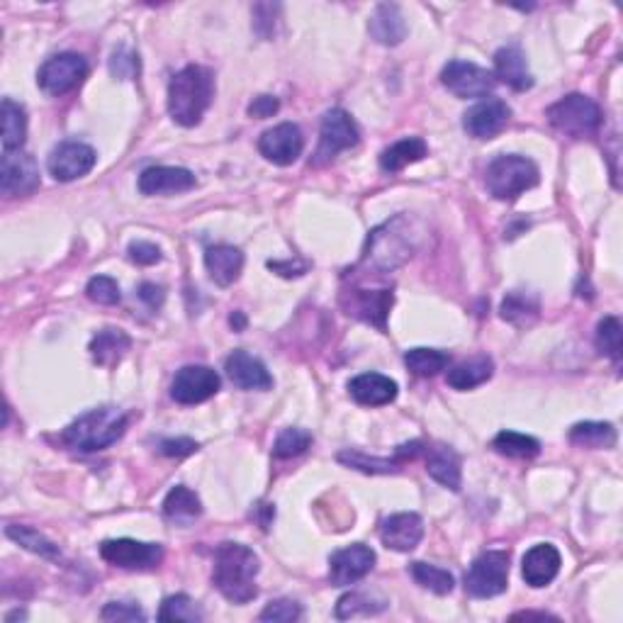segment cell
<instances>
[{
    "label": "cell",
    "mask_w": 623,
    "mask_h": 623,
    "mask_svg": "<svg viewBox=\"0 0 623 623\" xmlns=\"http://www.w3.org/2000/svg\"><path fill=\"white\" fill-rule=\"evenodd\" d=\"M414 256V229L407 215H397L395 220L380 224L368 237L366 251L351 275H380L397 271Z\"/></svg>",
    "instance_id": "6da1fadb"
},
{
    "label": "cell",
    "mask_w": 623,
    "mask_h": 623,
    "mask_svg": "<svg viewBox=\"0 0 623 623\" xmlns=\"http://www.w3.org/2000/svg\"><path fill=\"white\" fill-rule=\"evenodd\" d=\"M261 570L258 555L244 543H222L215 553L212 582L232 604H249L258 597L256 577Z\"/></svg>",
    "instance_id": "7a4b0ae2"
},
{
    "label": "cell",
    "mask_w": 623,
    "mask_h": 623,
    "mask_svg": "<svg viewBox=\"0 0 623 623\" xmlns=\"http://www.w3.org/2000/svg\"><path fill=\"white\" fill-rule=\"evenodd\" d=\"M215 98V74L205 66L190 64L168 83V115L181 127H195Z\"/></svg>",
    "instance_id": "3957f363"
},
{
    "label": "cell",
    "mask_w": 623,
    "mask_h": 623,
    "mask_svg": "<svg viewBox=\"0 0 623 623\" xmlns=\"http://www.w3.org/2000/svg\"><path fill=\"white\" fill-rule=\"evenodd\" d=\"M127 414L115 407H100L81 414L76 422H71L61 434V441L69 448L81 453H98L110 448L125 436Z\"/></svg>",
    "instance_id": "277c9868"
},
{
    "label": "cell",
    "mask_w": 623,
    "mask_h": 623,
    "mask_svg": "<svg viewBox=\"0 0 623 623\" xmlns=\"http://www.w3.org/2000/svg\"><path fill=\"white\" fill-rule=\"evenodd\" d=\"M538 181H541L538 166L533 164L531 159L519 154L497 156V159L487 166L485 173L487 190H490L492 198L502 202L516 200L519 195H524L526 190L536 188Z\"/></svg>",
    "instance_id": "5b68a950"
},
{
    "label": "cell",
    "mask_w": 623,
    "mask_h": 623,
    "mask_svg": "<svg viewBox=\"0 0 623 623\" xmlns=\"http://www.w3.org/2000/svg\"><path fill=\"white\" fill-rule=\"evenodd\" d=\"M546 117L550 125L570 139L594 137L602 127V110L592 98L582 93H570L560 98L546 110Z\"/></svg>",
    "instance_id": "8992f818"
},
{
    "label": "cell",
    "mask_w": 623,
    "mask_h": 623,
    "mask_svg": "<svg viewBox=\"0 0 623 623\" xmlns=\"http://www.w3.org/2000/svg\"><path fill=\"white\" fill-rule=\"evenodd\" d=\"M509 558L507 550H487L465 572V589L475 599H492L507 592L509 587Z\"/></svg>",
    "instance_id": "52a82bcc"
},
{
    "label": "cell",
    "mask_w": 623,
    "mask_h": 623,
    "mask_svg": "<svg viewBox=\"0 0 623 623\" xmlns=\"http://www.w3.org/2000/svg\"><path fill=\"white\" fill-rule=\"evenodd\" d=\"M361 142V132L353 117L346 110L334 108L322 117V127H319V147L314 151V166L329 164L331 159L341 154V151L353 149Z\"/></svg>",
    "instance_id": "ba28073f"
},
{
    "label": "cell",
    "mask_w": 623,
    "mask_h": 623,
    "mask_svg": "<svg viewBox=\"0 0 623 623\" xmlns=\"http://www.w3.org/2000/svg\"><path fill=\"white\" fill-rule=\"evenodd\" d=\"M392 305H395L392 288L368 290L363 285L351 283V288L341 290V307H344L346 314L366 324H373L380 331L387 329V314H390Z\"/></svg>",
    "instance_id": "9c48e42d"
},
{
    "label": "cell",
    "mask_w": 623,
    "mask_h": 623,
    "mask_svg": "<svg viewBox=\"0 0 623 623\" xmlns=\"http://www.w3.org/2000/svg\"><path fill=\"white\" fill-rule=\"evenodd\" d=\"M88 76V61L81 54L66 52L56 54L42 64L37 74V83L44 93L52 98H61V95L71 93L74 88L81 86Z\"/></svg>",
    "instance_id": "30bf717a"
},
{
    "label": "cell",
    "mask_w": 623,
    "mask_h": 623,
    "mask_svg": "<svg viewBox=\"0 0 623 623\" xmlns=\"http://www.w3.org/2000/svg\"><path fill=\"white\" fill-rule=\"evenodd\" d=\"M100 558L122 570H151L164 560V546L134 538H110L100 543Z\"/></svg>",
    "instance_id": "8fae6325"
},
{
    "label": "cell",
    "mask_w": 623,
    "mask_h": 623,
    "mask_svg": "<svg viewBox=\"0 0 623 623\" xmlns=\"http://www.w3.org/2000/svg\"><path fill=\"white\" fill-rule=\"evenodd\" d=\"M441 83L456 98H485L495 91L497 78L492 71L482 69L473 61H448L441 71Z\"/></svg>",
    "instance_id": "7c38bea8"
},
{
    "label": "cell",
    "mask_w": 623,
    "mask_h": 623,
    "mask_svg": "<svg viewBox=\"0 0 623 623\" xmlns=\"http://www.w3.org/2000/svg\"><path fill=\"white\" fill-rule=\"evenodd\" d=\"M39 188V166L27 151H3L0 159V193L5 198H22Z\"/></svg>",
    "instance_id": "4fadbf2b"
},
{
    "label": "cell",
    "mask_w": 623,
    "mask_h": 623,
    "mask_svg": "<svg viewBox=\"0 0 623 623\" xmlns=\"http://www.w3.org/2000/svg\"><path fill=\"white\" fill-rule=\"evenodd\" d=\"M95 161H98V154H95L93 147L83 142H64L49 154L47 168L54 181L71 183L88 176L95 168Z\"/></svg>",
    "instance_id": "5bb4252c"
},
{
    "label": "cell",
    "mask_w": 623,
    "mask_h": 623,
    "mask_svg": "<svg viewBox=\"0 0 623 623\" xmlns=\"http://www.w3.org/2000/svg\"><path fill=\"white\" fill-rule=\"evenodd\" d=\"M302 149H305V137H302V129L293 122H283V125L266 129L258 139L261 156L275 166L295 164L302 156Z\"/></svg>",
    "instance_id": "9a60e30c"
},
{
    "label": "cell",
    "mask_w": 623,
    "mask_h": 623,
    "mask_svg": "<svg viewBox=\"0 0 623 623\" xmlns=\"http://www.w3.org/2000/svg\"><path fill=\"white\" fill-rule=\"evenodd\" d=\"M375 568V550L366 543H353L331 553L329 558V580L334 587H349L353 582L363 580Z\"/></svg>",
    "instance_id": "2e32d148"
},
{
    "label": "cell",
    "mask_w": 623,
    "mask_h": 623,
    "mask_svg": "<svg viewBox=\"0 0 623 623\" xmlns=\"http://www.w3.org/2000/svg\"><path fill=\"white\" fill-rule=\"evenodd\" d=\"M220 392V375L207 366H185L171 383V397L178 404H200Z\"/></svg>",
    "instance_id": "e0dca14e"
},
{
    "label": "cell",
    "mask_w": 623,
    "mask_h": 623,
    "mask_svg": "<svg viewBox=\"0 0 623 623\" xmlns=\"http://www.w3.org/2000/svg\"><path fill=\"white\" fill-rule=\"evenodd\" d=\"M424 443L422 441H412V443H402L400 448L395 451L392 458H378V456H366L361 451H341L339 453V463H344L346 468L361 470L366 475H390V473H400L402 465L407 460H414L419 453H424Z\"/></svg>",
    "instance_id": "ac0fdd59"
},
{
    "label": "cell",
    "mask_w": 623,
    "mask_h": 623,
    "mask_svg": "<svg viewBox=\"0 0 623 623\" xmlns=\"http://www.w3.org/2000/svg\"><path fill=\"white\" fill-rule=\"evenodd\" d=\"M512 120V108L499 98H487L463 115V129L473 139H492Z\"/></svg>",
    "instance_id": "d6986e66"
},
{
    "label": "cell",
    "mask_w": 623,
    "mask_h": 623,
    "mask_svg": "<svg viewBox=\"0 0 623 623\" xmlns=\"http://www.w3.org/2000/svg\"><path fill=\"white\" fill-rule=\"evenodd\" d=\"M139 193L154 198V195H176L188 193L198 185L193 171L181 166H151L139 176Z\"/></svg>",
    "instance_id": "ffe728a7"
},
{
    "label": "cell",
    "mask_w": 623,
    "mask_h": 623,
    "mask_svg": "<svg viewBox=\"0 0 623 623\" xmlns=\"http://www.w3.org/2000/svg\"><path fill=\"white\" fill-rule=\"evenodd\" d=\"M380 538L390 550L397 553H409L422 543L424 538V521L422 516L414 512H402L387 516L380 526Z\"/></svg>",
    "instance_id": "44dd1931"
},
{
    "label": "cell",
    "mask_w": 623,
    "mask_h": 623,
    "mask_svg": "<svg viewBox=\"0 0 623 623\" xmlns=\"http://www.w3.org/2000/svg\"><path fill=\"white\" fill-rule=\"evenodd\" d=\"M224 370H227V378L239 390H271L273 387V378L268 368L256 356H251L249 351L239 349L229 353L227 361H224Z\"/></svg>",
    "instance_id": "7402d4cb"
},
{
    "label": "cell",
    "mask_w": 623,
    "mask_h": 623,
    "mask_svg": "<svg viewBox=\"0 0 623 623\" xmlns=\"http://www.w3.org/2000/svg\"><path fill=\"white\" fill-rule=\"evenodd\" d=\"M560 565H563V558H560L558 548L550 546V543H538V546H533L529 553L524 555L521 575H524L526 585L533 589H541L558 577Z\"/></svg>",
    "instance_id": "603a6c76"
},
{
    "label": "cell",
    "mask_w": 623,
    "mask_h": 623,
    "mask_svg": "<svg viewBox=\"0 0 623 623\" xmlns=\"http://www.w3.org/2000/svg\"><path fill=\"white\" fill-rule=\"evenodd\" d=\"M495 78H499L502 83H507V86L514 88L516 93L531 91L533 76L529 71V64H526V54L521 52V47L509 44V47L497 49Z\"/></svg>",
    "instance_id": "cb8c5ba5"
},
{
    "label": "cell",
    "mask_w": 623,
    "mask_h": 623,
    "mask_svg": "<svg viewBox=\"0 0 623 623\" xmlns=\"http://www.w3.org/2000/svg\"><path fill=\"white\" fill-rule=\"evenodd\" d=\"M205 268L220 288H229L244 271V254L232 244H217L205 251Z\"/></svg>",
    "instance_id": "d4e9b609"
},
{
    "label": "cell",
    "mask_w": 623,
    "mask_h": 623,
    "mask_svg": "<svg viewBox=\"0 0 623 623\" xmlns=\"http://www.w3.org/2000/svg\"><path fill=\"white\" fill-rule=\"evenodd\" d=\"M351 397L363 407H383V404L395 402L397 383L387 375L380 373H363L349 383Z\"/></svg>",
    "instance_id": "484cf974"
},
{
    "label": "cell",
    "mask_w": 623,
    "mask_h": 623,
    "mask_svg": "<svg viewBox=\"0 0 623 623\" xmlns=\"http://www.w3.org/2000/svg\"><path fill=\"white\" fill-rule=\"evenodd\" d=\"M368 32L370 37L378 44H383V47H397V44H402V39L407 37V22H404L400 5L395 3L378 5L375 13L370 15Z\"/></svg>",
    "instance_id": "4316f807"
},
{
    "label": "cell",
    "mask_w": 623,
    "mask_h": 623,
    "mask_svg": "<svg viewBox=\"0 0 623 623\" xmlns=\"http://www.w3.org/2000/svg\"><path fill=\"white\" fill-rule=\"evenodd\" d=\"M426 473L451 492L460 490V456L448 446L426 448Z\"/></svg>",
    "instance_id": "83f0119b"
},
{
    "label": "cell",
    "mask_w": 623,
    "mask_h": 623,
    "mask_svg": "<svg viewBox=\"0 0 623 623\" xmlns=\"http://www.w3.org/2000/svg\"><path fill=\"white\" fill-rule=\"evenodd\" d=\"M132 346V339L122 329H103L93 336L91 341V356L98 366L112 368L125 358V353Z\"/></svg>",
    "instance_id": "f1b7e54d"
},
{
    "label": "cell",
    "mask_w": 623,
    "mask_h": 623,
    "mask_svg": "<svg viewBox=\"0 0 623 623\" xmlns=\"http://www.w3.org/2000/svg\"><path fill=\"white\" fill-rule=\"evenodd\" d=\"M426 154H429V147H426L422 137L400 139V142H395L392 147H387L383 154H380V168H383L385 173H400L402 168L422 161Z\"/></svg>",
    "instance_id": "f546056e"
},
{
    "label": "cell",
    "mask_w": 623,
    "mask_h": 623,
    "mask_svg": "<svg viewBox=\"0 0 623 623\" xmlns=\"http://www.w3.org/2000/svg\"><path fill=\"white\" fill-rule=\"evenodd\" d=\"M202 514V502L190 487L176 485L164 499V516L178 526H190Z\"/></svg>",
    "instance_id": "4dcf8cb0"
},
{
    "label": "cell",
    "mask_w": 623,
    "mask_h": 623,
    "mask_svg": "<svg viewBox=\"0 0 623 623\" xmlns=\"http://www.w3.org/2000/svg\"><path fill=\"white\" fill-rule=\"evenodd\" d=\"M492 373H495V363H492V358L477 356L465 363H458L456 368L448 370L446 383L451 385L453 390L465 392V390H473V387H480L482 383H487V380L492 378Z\"/></svg>",
    "instance_id": "1f68e13d"
},
{
    "label": "cell",
    "mask_w": 623,
    "mask_h": 623,
    "mask_svg": "<svg viewBox=\"0 0 623 623\" xmlns=\"http://www.w3.org/2000/svg\"><path fill=\"white\" fill-rule=\"evenodd\" d=\"M3 151H18L27 142V110L13 98H3Z\"/></svg>",
    "instance_id": "d6a6232c"
},
{
    "label": "cell",
    "mask_w": 623,
    "mask_h": 623,
    "mask_svg": "<svg viewBox=\"0 0 623 623\" xmlns=\"http://www.w3.org/2000/svg\"><path fill=\"white\" fill-rule=\"evenodd\" d=\"M5 536H8L10 541L18 543V546H22L25 550H30V553L39 555V558L54 560V563H59V560H61L59 546H56L54 541H49V538L44 536V533H39L37 529H32V526L8 524V526H5Z\"/></svg>",
    "instance_id": "836d02e7"
},
{
    "label": "cell",
    "mask_w": 623,
    "mask_h": 623,
    "mask_svg": "<svg viewBox=\"0 0 623 623\" xmlns=\"http://www.w3.org/2000/svg\"><path fill=\"white\" fill-rule=\"evenodd\" d=\"M616 441H619V436H616V429L609 422H580L570 429L572 446L589 448V451L614 448Z\"/></svg>",
    "instance_id": "e575fe53"
},
{
    "label": "cell",
    "mask_w": 623,
    "mask_h": 623,
    "mask_svg": "<svg viewBox=\"0 0 623 623\" xmlns=\"http://www.w3.org/2000/svg\"><path fill=\"white\" fill-rule=\"evenodd\" d=\"M492 448H495L499 456L519 460L536 458L541 453V443L533 439V436L519 434V431H499L495 439H492Z\"/></svg>",
    "instance_id": "d590c367"
},
{
    "label": "cell",
    "mask_w": 623,
    "mask_h": 623,
    "mask_svg": "<svg viewBox=\"0 0 623 623\" xmlns=\"http://www.w3.org/2000/svg\"><path fill=\"white\" fill-rule=\"evenodd\" d=\"M448 363H451V356L439 349H409L404 353V366L419 378H431V375L441 373L448 368Z\"/></svg>",
    "instance_id": "8d00e7d4"
},
{
    "label": "cell",
    "mask_w": 623,
    "mask_h": 623,
    "mask_svg": "<svg viewBox=\"0 0 623 623\" xmlns=\"http://www.w3.org/2000/svg\"><path fill=\"white\" fill-rule=\"evenodd\" d=\"M409 572H412L414 582H417L419 587L429 589V592L439 594V597H446V594H451L453 587H456V577L448 570L436 568V565L412 563L409 565Z\"/></svg>",
    "instance_id": "74e56055"
},
{
    "label": "cell",
    "mask_w": 623,
    "mask_h": 623,
    "mask_svg": "<svg viewBox=\"0 0 623 623\" xmlns=\"http://www.w3.org/2000/svg\"><path fill=\"white\" fill-rule=\"evenodd\" d=\"M502 319L514 327H526L538 317V302L526 293H509L502 302Z\"/></svg>",
    "instance_id": "f35d334b"
},
{
    "label": "cell",
    "mask_w": 623,
    "mask_h": 623,
    "mask_svg": "<svg viewBox=\"0 0 623 623\" xmlns=\"http://www.w3.org/2000/svg\"><path fill=\"white\" fill-rule=\"evenodd\" d=\"M202 619H205V614H202L198 602L190 599L188 594H173V597H166L159 609V621L200 623Z\"/></svg>",
    "instance_id": "ab89813d"
},
{
    "label": "cell",
    "mask_w": 623,
    "mask_h": 623,
    "mask_svg": "<svg viewBox=\"0 0 623 623\" xmlns=\"http://www.w3.org/2000/svg\"><path fill=\"white\" fill-rule=\"evenodd\" d=\"M597 349L619 366L623 349V329L619 317H604L597 327Z\"/></svg>",
    "instance_id": "60d3db41"
},
{
    "label": "cell",
    "mask_w": 623,
    "mask_h": 623,
    "mask_svg": "<svg viewBox=\"0 0 623 623\" xmlns=\"http://www.w3.org/2000/svg\"><path fill=\"white\" fill-rule=\"evenodd\" d=\"M385 609V602H375L373 597L361 592L344 594L336 604V619H356V616H370L380 614Z\"/></svg>",
    "instance_id": "b9f144b4"
},
{
    "label": "cell",
    "mask_w": 623,
    "mask_h": 623,
    "mask_svg": "<svg viewBox=\"0 0 623 623\" xmlns=\"http://www.w3.org/2000/svg\"><path fill=\"white\" fill-rule=\"evenodd\" d=\"M312 446V434L305 429H283L273 443L275 458H295L302 456Z\"/></svg>",
    "instance_id": "7bdbcfd3"
},
{
    "label": "cell",
    "mask_w": 623,
    "mask_h": 623,
    "mask_svg": "<svg viewBox=\"0 0 623 623\" xmlns=\"http://www.w3.org/2000/svg\"><path fill=\"white\" fill-rule=\"evenodd\" d=\"M86 295L91 297L93 302H98V305H108V307L117 305V302L122 300L120 285H117V280H112L110 275H95V278L88 280Z\"/></svg>",
    "instance_id": "ee69618b"
},
{
    "label": "cell",
    "mask_w": 623,
    "mask_h": 623,
    "mask_svg": "<svg viewBox=\"0 0 623 623\" xmlns=\"http://www.w3.org/2000/svg\"><path fill=\"white\" fill-rule=\"evenodd\" d=\"M142 71V64H139V54L132 52V49L120 47L115 49L110 59V74L120 81H132V78L139 76Z\"/></svg>",
    "instance_id": "f6af8a7d"
},
{
    "label": "cell",
    "mask_w": 623,
    "mask_h": 623,
    "mask_svg": "<svg viewBox=\"0 0 623 623\" xmlns=\"http://www.w3.org/2000/svg\"><path fill=\"white\" fill-rule=\"evenodd\" d=\"M302 606L295 599H275L261 611V621H273V623H293L300 621Z\"/></svg>",
    "instance_id": "bcb514c9"
},
{
    "label": "cell",
    "mask_w": 623,
    "mask_h": 623,
    "mask_svg": "<svg viewBox=\"0 0 623 623\" xmlns=\"http://www.w3.org/2000/svg\"><path fill=\"white\" fill-rule=\"evenodd\" d=\"M100 619L103 621H147L142 606L129 604V602H110L103 606L100 611Z\"/></svg>",
    "instance_id": "7dc6e473"
},
{
    "label": "cell",
    "mask_w": 623,
    "mask_h": 623,
    "mask_svg": "<svg viewBox=\"0 0 623 623\" xmlns=\"http://www.w3.org/2000/svg\"><path fill=\"white\" fill-rule=\"evenodd\" d=\"M127 256L129 261L137 263V266H156V263L164 258L159 246L151 244V241H132L127 249Z\"/></svg>",
    "instance_id": "c3c4849f"
},
{
    "label": "cell",
    "mask_w": 623,
    "mask_h": 623,
    "mask_svg": "<svg viewBox=\"0 0 623 623\" xmlns=\"http://www.w3.org/2000/svg\"><path fill=\"white\" fill-rule=\"evenodd\" d=\"M200 448L198 441L193 439H185V436H181V439H164L159 441V453L166 458H185V456H193L195 451Z\"/></svg>",
    "instance_id": "681fc988"
},
{
    "label": "cell",
    "mask_w": 623,
    "mask_h": 623,
    "mask_svg": "<svg viewBox=\"0 0 623 623\" xmlns=\"http://www.w3.org/2000/svg\"><path fill=\"white\" fill-rule=\"evenodd\" d=\"M278 110H280V100L275 98V95H258V98H254V103L249 105V115L256 117V120L273 117Z\"/></svg>",
    "instance_id": "f907efd6"
},
{
    "label": "cell",
    "mask_w": 623,
    "mask_h": 623,
    "mask_svg": "<svg viewBox=\"0 0 623 623\" xmlns=\"http://www.w3.org/2000/svg\"><path fill=\"white\" fill-rule=\"evenodd\" d=\"M139 300L144 302V305L149 307V310H159L161 305H164V300H166V293H164V288H161V285H156V283H142L139 285Z\"/></svg>",
    "instance_id": "816d5d0a"
},
{
    "label": "cell",
    "mask_w": 623,
    "mask_h": 623,
    "mask_svg": "<svg viewBox=\"0 0 623 623\" xmlns=\"http://www.w3.org/2000/svg\"><path fill=\"white\" fill-rule=\"evenodd\" d=\"M268 268H271V271H275V273H280L283 275V278H300V275H305V271H307V263H300V266H295V263H280V261H271L268 263Z\"/></svg>",
    "instance_id": "f5cc1de1"
},
{
    "label": "cell",
    "mask_w": 623,
    "mask_h": 623,
    "mask_svg": "<svg viewBox=\"0 0 623 623\" xmlns=\"http://www.w3.org/2000/svg\"><path fill=\"white\" fill-rule=\"evenodd\" d=\"M514 619H555V616L543 614V611H519V614H514Z\"/></svg>",
    "instance_id": "db71d44e"
},
{
    "label": "cell",
    "mask_w": 623,
    "mask_h": 623,
    "mask_svg": "<svg viewBox=\"0 0 623 623\" xmlns=\"http://www.w3.org/2000/svg\"><path fill=\"white\" fill-rule=\"evenodd\" d=\"M229 324H232L234 329H244L246 327V319H244V314L241 312H234L232 317H229Z\"/></svg>",
    "instance_id": "11a10c76"
},
{
    "label": "cell",
    "mask_w": 623,
    "mask_h": 623,
    "mask_svg": "<svg viewBox=\"0 0 623 623\" xmlns=\"http://www.w3.org/2000/svg\"><path fill=\"white\" fill-rule=\"evenodd\" d=\"M25 611H13V614H8L5 616V621H13V619H25Z\"/></svg>",
    "instance_id": "9f6ffc18"
}]
</instances>
